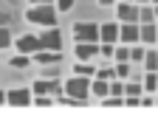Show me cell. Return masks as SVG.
<instances>
[{"label":"cell","instance_id":"obj_1","mask_svg":"<svg viewBox=\"0 0 158 135\" xmlns=\"http://www.w3.org/2000/svg\"><path fill=\"white\" fill-rule=\"evenodd\" d=\"M26 20L40 28H51V26H56V6L54 3H28Z\"/></svg>","mask_w":158,"mask_h":135},{"label":"cell","instance_id":"obj_2","mask_svg":"<svg viewBox=\"0 0 158 135\" xmlns=\"http://www.w3.org/2000/svg\"><path fill=\"white\" fill-rule=\"evenodd\" d=\"M62 93L71 96V99H79V101H88L90 99V79L88 76H71V79L62 85Z\"/></svg>","mask_w":158,"mask_h":135},{"label":"cell","instance_id":"obj_3","mask_svg":"<svg viewBox=\"0 0 158 135\" xmlns=\"http://www.w3.org/2000/svg\"><path fill=\"white\" fill-rule=\"evenodd\" d=\"M31 93L34 96H56L62 93V85H59L56 79H51V76H40V79H34V85H31Z\"/></svg>","mask_w":158,"mask_h":135},{"label":"cell","instance_id":"obj_4","mask_svg":"<svg viewBox=\"0 0 158 135\" xmlns=\"http://www.w3.org/2000/svg\"><path fill=\"white\" fill-rule=\"evenodd\" d=\"M37 37H40V48H45V51H62V34H59L56 26L43 28Z\"/></svg>","mask_w":158,"mask_h":135},{"label":"cell","instance_id":"obj_5","mask_svg":"<svg viewBox=\"0 0 158 135\" xmlns=\"http://www.w3.org/2000/svg\"><path fill=\"white\" fill-rule=\"evenodd\" d=\"M31 99H34L31 87H11V90H6V104L9 107H31Z\"/></svg>","mask_w":158,"mask_h":135},{"label":"cell","instance_id":"obj_6","mask_svg":"<svg viewBox=\"0 0 158 135\" xmlns=\"http://www.w3.org/2000/svg\"><path fill=\"white\" fill-rule=\"evenodd\" d=\"M116 20L118 23H138V3H133V0H116Z\"/></svg>","mask_w":158,"mask_h":135},{"label":"cell","instance_id":"obj_7","mask_svg":"<svg viewBox=\"0 0 158 135\" xmlns=\"http://www.w3.org/2000/svg\"><path fill=\"white\" fill-rule=\"evenodd\" d=\"M73 40L76 42H99V23H76Z\"/></svg>","mask_w":158,"mask_h":135},{"label":"cell","instance_id":"obj_8","mask_svg":"<svg viewBox=\"0 0 158 135\" xmlns=\"http://www.w3.org/2000/svg\"><path fill=\"white\" fill-rule=\"evenodd\" d=\"M11 45L17 48V54H28V56H34V54L40 51V37H37V34H23V37H17Z\"/></svg>","mask_w":158,"mask_h":135},{"label":"cell","instance_id":"obj_9","mask_svg":"<svg viewBox=\"0 0 158 135\" xmlns=\"http://www.w3.org/2000/svg\"><path fill=\"white\" fill-rule=\"evenodd\" d=\"M138 42L141 45H158V26L155 23H138Z\"/></svg>","mask_w":158,"mask_h":135},{"label":"cell","instance_id":"obj_10","mask_svg":"<svg viewBox=\"0 0 158 135\" xmlns=\"http://www.w3.org/2000/svg\"><path fill=\"white\" fill-rule=\"evenodd\" d=\"M118 42L135 45L138 42V23H118Z\"/></svg>","mask_w":158,"mask_h":135},{"label":"cell","instance_id":"obj_11","mask_svg":"<svg viewBox=\"0 0 158 135\" xmlns=\"http://www.w3.org/2000/svg\"><path fill=\"white\" fill-rule=\"evenodd\" d=\"M76 59L79 62H93L99 56V42H76Z\"/></svg>","mask_w":158,"mask_h":135},{"label":"cell","instance_id":"obj_12","mask_svg":"<svg viewBox=\"0 0 158 135\" xmlns=\"http://www.w3.org/2000/svg\"><path fill=\"white\" fill-rule=\"evenodd\" d=\"M59 59H62V51H45V48H40V51L31 56V62H34V65H43V68H45V65H56Z\"/></svg>","mask_w":158,"mask_h":135},{"label":"cell","instance_id":"obj_13","mask_svg":"<svg viewBox=\"0 0 158 135\" xmlns=\"http://www.w3.org/2000/svg\"><path fill=\"white\" fill-rule=\"evenodd\" d=\"M99 42H118V23H102L99 26Z\"/></svg>","mask_w":158,"mask_h":135},{"label":"cell","instance_id":"obj_14","mask_svg":"<svg viewBox=\"0 0 158 135\" xmlns=\"http://www.w3.org/2000/svg\"><path fill=\"white\" fill-rule=\"evenodd\" d=\"M110 82H105V79H96V76H93V79H90V96H93V99H105V96L110 93V87H107Z\"/></svg>","mask_w":158,"mask_h":135},{"label":"cell","instance_id":"obj_15","mask_svg":"<svg viewBox=\"0 0 158 135\" xmlns=\"http://www.w3.org/2000/svg\"><path fill=\"white\" fill-rule=\"evenodd\" d=\"M141 96H144L141 82H127L124 79V99H141Z\"/></svg>","mask_w":158,"mask_h":135},{"label":"cell","instance_id":"obj_16","mask_svg":"<svg viewBox=\"0 0 158 135\" xmlns=\"http://www.w3.org/2000/svg\"><path fill=\"white\" fill-rule=\"evenodd\" d=\"M158 17H155V9L152 3H144V6H138V23H155Z\"/></svg>","mask_w":158,"mask_h":135},{"label":"cell","instance_id":"obj_17","mask_svg":"<svg viewBox=\"0 0 158 135\" xmlns=\"http://www.w3.org/2000/svg\"><path fill=\"white\" fill-rule=\"evenodd\" d=\"M141 87H144V93H155V90H158V70H147Z\"/></svg>","mask_w":158,"mask_h":135},{"label":"cell","instance_id":"obj_18","mask_svg":"<svg viewBox=\"0 0 158 135\" xmlns=\"http://www.w3.org/2000/svg\"><path fill=\"white\" fill-rule=\"evenodd\" d=\"M113 62H130V45L116 42V48H113Z\"/></svg>","mask_w":158,"mask_h":135},{"label":"cell","instance_id":"obj_19","mask_svg":"<svg viewBox=\"0 0 158 135\" xmlns=\"http://www.w3.org/2000/svg\"><path fill=\"white\" fill-rule=\"evenodd\" d=\"M9 65H11L14 70H26V68H31L34 62H31V56H28V54H17V56H14V59H11Z\"/></svg>","mask_w":158,"mask_h":135},{"label":"cell","instance_id":"obj_20","mask_svg":"<svg viewBox=\"0 0 158 135\" xmlns=\"http://www.w3.org/2000/svg\"><path fill=\"white\" fill-rule=\"evenodd\" d=\"M116 68V79H130L133 76V62H113Z\"/></svg>","mask_w":158,"mask_h":135},{"label":"cell","instance_id":"obj_21","mask_svg":"<svg viewBox=\"0 0 158 135\" xmlns=\"http://www.w3.org/2000/svg\"><path fill=\"white\" fill-rule=\"evenodd\" d=\"M73 73H76V76H88V79H93L96 65H93V62H79V65H73Z\"/></svg>","mask_w":158,"mask_h":135},{"label":"cell","instance_id":"obj_22","mask_svg":"<svg viewBox=\"0 0 158 135\" xmlns=\"http://www.w3.org/2000/svg\"><path fill=\"white\" fill-rule=\"evenodd\" d=\"M141 65H144V70H158V51H144Z\"/></svg>","mask_w":158,"mask_h":135},{"label":"cell","instance_id":"obj_23","mask_svg":"<svg viewBox=\"0 0 158 135\" xmlns=\"http://www.w3.org/2000/svg\"><path fill=\"white\" fill-rule=\"evenodd\" d=\"M144 45L141 42H135V45H130V62H135V65H141V59H144Z\"/></svg>","mask_w":158,"mask_h":135},{"label":"cell","instance_id":"obj_24","mask_svg":"<svg viewBox=\"0 0 158 135\" xmlns=\"http://www.w3.org/2000/svg\"><path fill=\"white\" fill-rule=\"evenodd\" d=\"M96 79H105V82H110V79H116V68L113 65H105V68H96Z\"/></svg>","mask_w":158,"mask_h":135},{"label":"cell","instance_id":"obj_25","mask_svg":"<svg viewBox=\"0 0 158 135\" xmlns=\"http://www.w3.org/2000/svg\"><path fill=\"white\" fill-rule=\"evenodd\" d=\"M11 31H9V26H0V51H6V48H11Z\"/></svg>","mask_w":158,"mask_h":135},{"label":"cell","instance_id":"obj_26","mask_svg":"<svg viewBox=\"0 0 158 135\" xmlns=\"http://www.w3.org/2000/svg\"><path fill=\"white\" fill-rule=\"evenodd\" d=\"M110 93L107 96H124V79H110Z\"/></svg>","mask_w":158,"mask_h":135},{"label":"cell","instance_id":"obj_27","mask_svg":"<svg viewBox=\"0 0 158 135\" xmlns=\"http://www.w3.org/2000/svg\"><path fill=\"white\" fill-rule=\"evenodd\" d=\"M31 104L34 107H51V104H56V99H54V96H34Z\"/></svg>","mask_w":158,"mask_h":135},{"label":"cell","instance_id":"obj_28","mask_svg":"<svg viewBox=\"0 0 158 135\" xmlns=\"http://www.w3.org/2000/svg\"><path fill=\"white\" fill-rule=\"evenodd\" d=\"M113 48H116V42H99V56L113 59Z\"/></svg>","mask_w":158,"mask_h":135},{"label":"cell","instance_id":"obj_29","mask_svg":"<svg viewBox=\"0 0 158 135\" xmlns=\"http://www.w3.org/2000/svg\"><path fill=\"white\" fill-rule=\"evenodd\" d=\"M73 3H76V0H54L56 11H71V9H73Z\"/></svg>","mask_w":158,"mask_h":135},{"label":"cell","instance_id":"obj_30","mask_svg":"<svg viewBox=\"0 0 158 135\" xmlns=\"http://www.w3.org/2000/svg\"><path fill=\"white\" fill-rule=\"evenodd\" d=\"M43 76H51V79H56V68H54V65H51V68H48V70H43Z\"/></svg>","mask_w":158,"mask_h":135},{"label":"cell","instance_id":"obj_31","mask_svg":"<svg viewBox=\"0 0 158 135\" xmlns=\"http://www.w3.org/2000/svg\"><path fill=\"white\" fill-rule=\"evenodd\" d=\"M96 3H99V6H105V9H107V6H113V3H116V0H96Z\"/></svg>","mask_w":158,"mask_h":135},{"label":"cell","instance_id":"obj_32","mask_svg":"<svg viewBox=\"0 0 158 135\" xmlns=\"http://www.w3.org/2000/svg\"><path fill=\"white\" fill-rule=\"evenodd\" d=\"M6 104V90H0V107Z\"/></svg>","mask_w":158,"mask_h":135},{"label":"cell","instance_id":"obj_33","mask_svg":"<svg viewBox=\"0 0 158 135\" xmlns=\"http://www.w3.org/2000/svg\"><path fill=\"white\" fill-rule=\"evenodd\" d=\"M9 23V14H0V26H6Z\"/></svg>","mask_w":158,"mask_h":135},{"label":"cell","instance_id":"obj_34","mask_svg":"<svg viewBox=\"0 0 158 135\" xmlns=\"http://www.w3.org/2000/svg\"><path fill=\"white\" fill-rule=\"evenodd\" d=\"M28 3H54V0H28Z\"/></svg>","mask_w":158,"mask_h":135},{"label":"cell","instance_id":"obj_35","mask_svg":"<svg viewBox=\"0 0 158 135\" xmlns=\"http://www.w3.org/2000/svg\"><path fill=\"white\" fill-rule=\"evenodd\" d=\"M133 3H138V6H144V3H150V0H133Z\"/></svg>","mask_w":158,"mask_h":135},{"label":"cell","instance_id":"obj_36","mask_svg":"<svg viewBox=\"0 0 158 135\" xmlns=\"http://www.w3.org/2000/svg\"><path fill=\"white\" fill-rule=\"evenodd\" d=\"M150 3H152V6H158V0H150Z\"/></svg>","mask_w":158,"mask_h":135},{"label":"cell","instance_id":"obj_37","mask_svg":"<svg viewBox=\"0 0 158 135\" xmlns=\"http://www.w3.org/2000/svg\"><path fill=\"white\" fill-rule=\"evenodd\" d=\"M155 26H158V20H155Z\"/></svg>","mask_w":158,"mask_h":135},{"label":"cell","instance_id":"obj_38","mask_svg":"<svg viewBox=\"0 0 158 135\" xmlns=\"http://www.w3.org/2000/svg\"><path fill=\"white\" fill-rule=\"evenodd\" d=\"M155 93H158V90H155Z\"/></svg>","mask_w":158,"mask_h":135}]
</instances>
